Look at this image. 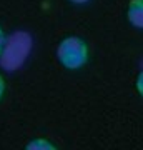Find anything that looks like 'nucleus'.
Wrapping results in <instances>:
<instances>
[{
	"label": "nucleus",
	"instance_id": "f257e3e1",
	"mask_svg": "<svg viewBox=\"0 0 143 150\" xmlns=\"http://www.w3.org/2000/svg\"><path fill=\"white\" fill-rule=\"evenodd\" d=\"M32 50V37L27 32H15L4 40L0 50V67L7 72L20 69Z\"/></svg>",
	"mask_w": 143,
	"mask_h": 150
},
{
	"label": "nucleus",
	"instance_id": "423d86ee",
	"mask_svg": "<svg viewBox=\"0 0 143 150\" xmlns=\"http://www.w3.org/2000/svg\"><path fill=\"white\" fill-rule=\"evenodd\" d=\"M4 32H2V28H0V50H2V45H4Z\"/></svg>",
	"mask_w": 143,
	"mask_h": 150
},
{
	"label": "nucleus",
	"instance_id": "39448f33",
	"mask_svg": "<svg viewBox=\"0 0 143 150\" xmlns=\"http://www.w3.org/2000/svg\"><path fill=\"white\" fill-rule=\"evenodd\" d=\"M4 90H5V83H4V79H2V75H0V98L4 95Z\"/></svg>",
	"mask_w": 143,
	"mask_h": 150
},
{
	"label": "nucleus",
	"instance_id": "6e6552de",
	"mask_svg": "<svg viewBox=\"0 0 143 150\" xmlns=\"http://www.w3.org/2000/svg\"><path fill=\"white\" fill-rule=\"evenodd\" d=\"M72 2H75V4H85V2H88V0H72Z\"/></svg>",
	"mask_w": 143,
	"mask_h": 150
},
{
	"label": "nucleus",
	"instance_id": "7ed1b4c3",
	"mask_svg": "<svg viewBox=\"0 0 143 150\" xmlns=\"http://www.w3.org/2000/svg\"><path fill=\"white\" fill-rule=\"evenodd\" d=\"M143 0H132V4L128 7V18L135 27H143Z\"/></svg>",
	"mask_w": 143,
	"mask_h": 150
},
{
	"label": "nucleus",
	"instance_id": "20e7f679",
	"mask_svg": "<svg viewBox=\"0 0 143 150\" xmlns=\"http://www.w3.org/2000/svg\"><path fill=\"white\" fill-rule=\"evenodd\" d=\"M27 149H53V145L45 142V140H33L27 145Z\"/></svg>",
	"mask_w": 143,
	"mask_h": 150
},
{
	"label": "nucleus",
	"instance_id": "f03ea898",
	"mask_svg": "<svg viewBox=\"0 0 143 150\" xmlns=\"http://www.w3.org/2000/svg\"><path fill=\"white\" fill-rule=\"evenodd\" d=\"M57 57L60 64L70 70L80 69L88 59V48L78 37H67L60 42L57 48Z\"/></svg>",
	"mask_w": 143,
	"mask_h": 150
},
{
	"label": "nucleus",
	"instance_id": "0eeeda50",
	"mask_svg": "<svg viewBox=\"0 0 143 150\" xmlns=\"http://www.w3.org/2000/svg\"><path fill=\"white\" fill-rule=\"evenodd\" d=\"M138 90L142 92V75H140V77H138Z\"/></svg>",
	"mask_w": 143,
	"mask_h": 150
}]
</instances>
